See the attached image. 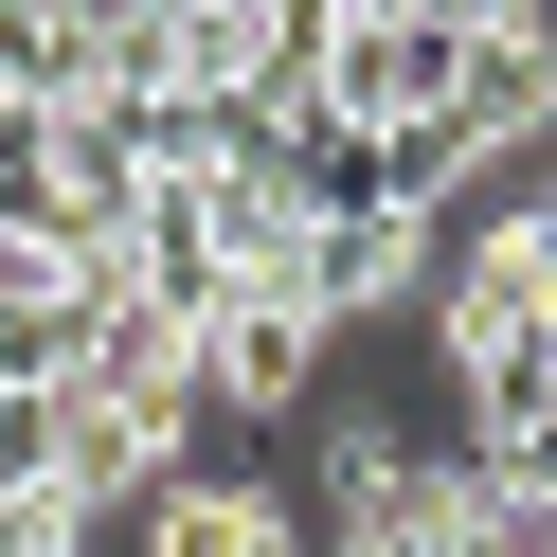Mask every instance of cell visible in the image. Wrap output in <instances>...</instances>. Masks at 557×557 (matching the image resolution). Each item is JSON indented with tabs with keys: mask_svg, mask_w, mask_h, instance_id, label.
I'll use <instances>...</instances> for the list:
<instances>
[{
	"mask_svg": "<svg viewBox=\"0 0 557 557\" xmlns=\"http://www.w3.org/2000/svg\"><path fill=\"white\" fill-rule=\"evenodd\" d=\"M342 377V324L306 288H216L198 306V396H216V432H270V413H306Z\"/></svg>",
	"mask_w": 557,
	"mask_h": 557,
	"instance_id": "1",
	"label": "cell"
},
{
	"mask_svg": "<svg viewBox=\"0 0 557 557\" xmlns=\"http://www.w3.org/2000/svg\"><path fill=\"white\" fill-rule=\"evenodd\" d=\"M126 557H306V485L234 468V449H162V485L109 521Z\"/></svg>",
	"mask_w": 557,
	"mask_h": 557,
	"instance_id": "2",
	"label": "cell"
},
{
	"mask_svg": "<svg viewBox=\"0 0 557 557\" xmlns=\"http://www.w3.org/2000/svg\"><path fill=\"white\" fill-rule=\"evenodd\" d=\"M54 504H73L90 521V540H109V521L126 504H145V485H162V432H145V413H126V396H90V377H54Z\"/></svg>",
	"mask_w": 557,
	"mask_h": 557,
	"instance_id": "3",
	"label": "cell"
},
{
	"mask_svg": "<svg viewBox=\"0 0 557 557\" xmlns=\"http://www.w3.org/2000/svg\"><path fill=\"white\" fill-rule=\"evenodd\" d=\"M0 557H90V521L54 504V485H0Z\"/></svg>",
	"mask_w": 557,
	"mask_h": 557,
	"instance_id": "4",
	"label": "cell"
}]
</instances>
